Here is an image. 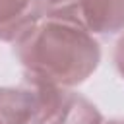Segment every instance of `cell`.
<instances>
[{"label": "cell", "mask_w": 124, "mask_h": 124, "mask_svg": "<svg viewBox=\"0 0 124 124\" xmlns=\"http://www.w3.org/2000/svg\"><path fill=\"white\" fill-rule=\"evenodd\" d=\"M0 124H2V122H0Z\"/></svg>", "instance_id": "9"}, {"label": "cell", "mask_w": 124, "mask_h": 124, "mask_svg": "<svg viewBox=\"0 0 124 124\" xmlns=\"http://www.w3.org/2000/svg\"><path fill=\"white\" fill-rule=\"evenodd\" d=\"M43 0H0V41L16 43L45 14Z\"/></svg>", "instance_id": "4"}, {"label": "cell", "mask_w": 124, "mask_h": 124, "mask_svg": "<svg viewBox=\"0 0 124 124\" xmlns=\"http://www.w3.org/2000/svg\"><path fill=\"white\" fill-rule=\"evenodd\" d=\"M16 54L25 76L62 89L83 83L101 62V46L87 29L48 12L16 41Z\"/></svg>", "instance_id": "1"}, {"label": "cell", "mask_w": 124, "mask_h": 124, "mask_svg": "<svg viewBox=\"0 0 124 124\" xmlns=\"http://www.w3.org/2000/svg\"><path fill=\"white\" fill-rule=\"evenodd\" d=\"M107 124H124V120H110V122H107Z\"/></svg>", "instance_id": "8"}, {"label": "cell", "mask_w": 124, "mask_h": 124, "mask_svg": "<svg viewBox=\"0 0 124 124\" xmlns=\"http://www.w3.org/2000/svg\"><path fill=\"white\" fill-rule=\"evenodd\" d=\"M68 2H72V0H43V4H45V8H46V10H52V8H60V6L68 4Z\"/></svg>", "instance_id": "7"}, {"label": "cell", "mask_w": 124, "mask_h": 124, "mask_svg": "<svg viewBox=\"0 0 124 124\" xmlns=\"http://www.w3.org/2000/svg\"><path fill=\"white\" fill-rule=\"evenodd\" d=\"M48 124H103V114L85 97L68 93L60 110Z\"/></svg>", "instance_id": "5"}, {"label": "cell", "mask_w": 124, "mask_h": 124, "mask_svg": "<svg viewBox=\"0 0 124 124\" xmlns=\"http://www.w3.org/2000/svg\"><path fill=\"white\" fill-rule=\"evenodd\" d=\"M66 91L48 81L25 76L19 87H0L2 124H48L60 110Z\"/></svg>", "instance_id": "2"}, {"label": "cell", "mask_w": 124, "mask_h": 124, "mask_svg": "<svg viewBox=\"0 0 124 124\" xmlns=\"http://www.w3.org/2000/svg\"><path fill=\"white\" fill-rule=\"evenodd\" d=\"M114 66H116L118 74L124 78V33L120 35V39L114 45Z\"/></svg>", "instance_id": "6"}, {"label": "cell", "mask_w": 124, "mask_h": 124, "mask_svg": "<svg viewBox=\"0 0 124 124\" xmlns=\"http://www.w3.org/2000/svg\"><path fill=\"white\" fill-rule=\"evenodd\" d=\"M46 12L74 19L91 35H110L124 29V0H72Z\"/></svg>", "instance_id": "3"}]
</instances>
